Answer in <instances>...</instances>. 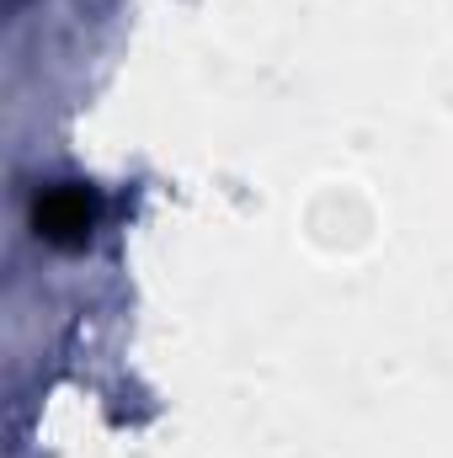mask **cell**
Segmentation results:
<instances>
[{
    "instance_id": "1",
    "label": "cell",
    "mask_w": 453,
    "mask_h": 458,
    "mask_svg": "<svg viewBox=\"0 0 453 458\" xmlns=\"http://www.w3.org/2000/svg\"><path fill=\"white\" fill-rule=\"evenodd\" d=\"M91 225V208L75 187H48L38 198V229L48 240H81V229Z\"/></svg>"
}]
</instances>
